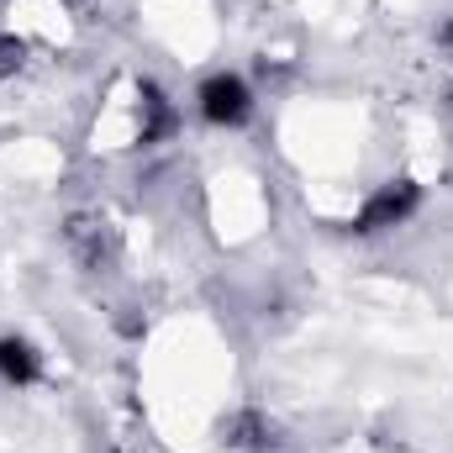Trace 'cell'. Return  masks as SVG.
Returning <instances> with one entry per match:
<instances>
[{
	"mask_svg": "<svg viewBox=\"0 0 453 453\" xmlns=\"http://www.w3.org/2000/svg\"><path fill=\"white\" fill-rule=\"evenodd\" d=\"M196 101H201V116L211 127H242L253 116V90H248L242 74H211Z\"/></svg>",
	"mask_w": 453,
	"mask_h": 453,
	"instance_id": "2",
	"label": "cell"
},
{
	"mask_svg": "<svg viewBox=\"0 0 453 453\" xmlns=\"http://www.w3.org/2000/svg\"><path fill=\"white\" fill-rule=\"evenodd\" d=\"M37 374H42V353H37L27 338L5 333V338H0V380H11V385H32Z\"/></svg>",
	"mask_w": 453,
	"mask_h": 453,
	"instance_id": "3",
	"label": "cell"
},
{
	"mask_svg": "<svg viewBox=\"0 0 453 453\" xmlns=\"http://www.w3.org/2000/svg\"><path fill=\"white\" fill-rule=\"evenodd\" d=\"M417 206H422V185H417V180H390V185H380V190L358 206L353 232H358V237L390 232V226L411 222V217H417Z\"/></svg>",
	"mask_w": 453,
	"mask_h": 453,
	"instance_id": "1",
	"label": "cell"
},
{
	"mask_svg": "<svg viewBox=\"0 0 453 453\" xmlns=\"http://www.w3.org/2000/svg\"><path fill=\"white\" fill-rule=\"evenodd\" d=\"M27 64V42L21 37H0V80H11Z\"/></svg>",
	"mask_w": 453,
	"mask_h": 453,
	"instance_id": "4",
	"label": "cell"
}]
</instances>
